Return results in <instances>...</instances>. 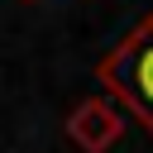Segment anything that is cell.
<instances>
[{
  "mask_svg": "<svg viewBox=\"0 0 153 153\" xmlns=\"http://www.w3.org/2000/svg\"><path fill=\"white\" fill-rule=\"evenodd\" d=\"M96 81L153 134V10L96 62Z\"/></svg>",
  "mask_w": 153,
  "mask_h": 153,
  "instance_id": "obj_1",
  "label": "cell"
},
{
  "mask_svg": "<svg viewBox=\"0 0 153 153\" xmlns=\"http://www.w3.org/2000/svg\"><path fill=\"white\" fill-rule=\"evenodd\" d=\"M120 134H124V110L105 96H91L67 115V139L81 153H110L120 143Z\"/></svg>",
  "mask_w": 153,
  "mask_h": 153,
  "instance_id": "obj_2",
  "label": "cell"
}]
</instances>
